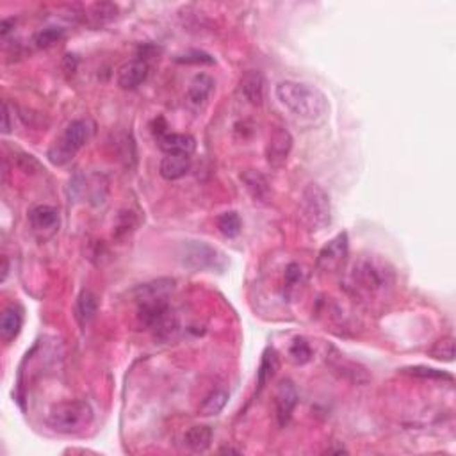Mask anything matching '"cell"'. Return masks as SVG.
Listing matches in <instances>:
<instances>
[{"instance_id":"obj_1","label":"cell","mask_w":456,"mask_h":456,"mask_svg":"<svg viewBox=\"0 0 456 456\" xmlns=\"http://www.w3.org/2000/svg\"><path fill=\"white\" fill-rule=\"evenodd\" d=\"M275 95L276 100L298 118L319 119L328 111V100L325 93L312 84L282 81L276 84Z\"/></svg>"},{"instance_id":"obj_2","label":"cell","mask_w":456,"mask_h":456,"mask_svg":"<svg viewBox=\"0 0 456 456\" xmlns=\"http://www.w3.org/2000/svg\"><path fill=\"white\" fill-rule=\"evenodd\" d=\"M93 423V408L86 401H62L49 412V424L58 433L75 435Z\"/></svg>"},{"instance_id":"obj_3","label":"cell","mask_w":456,"mask_h":456,"mask_svg":"<svg viewBox=\"0 0 456 456\" xmlns=\"http://www.w3.org/2000/svg\"><path fill=\"white\" fill-rule=\"evenodd\" d=\"M301 219L310 232L325 230L332 223V203L321 185L308 184L301 194Z\"/></svg>"},{"instance_id":"obj_4","label":"cell","mask_w":456,"mask_h":456,"mask_svg":"<svg viewBox=\"0 0 456 456\" xmlns=\"http://www.w3.org/2000/svg\"><path fill=\"white\" fill-rule=\"evenodd\" d=\"M180 260L193 271H223L226 266L225 255L203 241H189L182 244Z\"/></svg>"},{"instance_id":"obj_5","label":"cell","mask_w":456,"mask_h":456,"mask_svg":"<svg viewBox=\"0 0 456 456\" xmlns=\"http://www.w3.org/2000/svg\"><path fill=\"white\" fill-rule=\"evenodd\" d=\"M353 285L362 292L374 294L392 284V271L383 262L374 259H362L355 264L351 273Z\"/></svg>"},{"instance_id":"obj_6","label":"cell","mask_w":456,"mask_h":456,"mask_svg":"<svg viewBox=\"0 0 456 456\" xmlns=\"http://www.w3.org/2000/svg\"><path fill=\"white\" fill-rule=\"evenodd\" d=\"M292 140L291 132L285 127H275L269 134V140L266 144V159L271 168H282L287 162L289 155H291Z\"/></svg>"},{"instance_id":"obj_7","label":"cell","mask_w":456,"mask_h":456,"mask_svg":"<svg viewBox=\"0 0 456 456\" xmlns=\"http://www.w3.org/2000/svg\"><path fill=\"white\" fill-rule=\"evenodd\" d=\"M348 234L342 232V234L335 235V237L330 241L326 246H323V250L319 251V257H317V267L323 269V271H335L342 266V262L348 257Z\"/></svg>"},{"instance_id":"obj_8","label":"cell","mask_w":456,"mask_h":456,"mask_svg":"<svg viewBox=\"0 0 456 456\" xmlns=\"http://www.w3.org/2000/svg\"><path fill=\"white\" fill-rule=\"evenodd\" d=\"M298 405V392L296 387L291 380H282L278 383V389L275 392V407H276V419L282 428L289 423L292 412Z\"/></svg>"},{"instance_id":"obj_9","label":"cell","mask_w":456,"mask_h":456,"mask_svg":"<svg viewBox=\"0 0 456 456\" xmlns=\"http://www.w3.org/2000/svg\"><path fill=\"white\" fill-rule=\"evenodd\" d=\"M149 65L143 59H134V61L125 62L116 74V83L121 90H136L149 77Z\"/></svg>"},{"instance_id":"obj_10","label":"cell","mask_w":456,"mask_h":456,"mask_svg":"<svg viewBox=\"0 0 456 456\" xmlns=\"http://www.w3.org/2000/svg\"><path fill=\"white\" fill-rule=\"evenodd\" d=\"M159 149L166 153V155H191L196 149V141L189 134H175V132H168L162 137L157 140Z\"/></svg>"},{"instance_id":"obj_11","label":"cell","mask_w":456,"mask_h":456,"mask_svg":"<svg viewBox=\"0 0 456 456\" xmlns=\"http://www.w3.org/2000/svg\"><path fill=\"white\" fill-rule=\"evenodd\" d=\"M91 134H93V125H91L90 119H74L68 127L65 128L62 136L59 140L65 144H68L71 150H81L87 141L91 140Z\"/></svg>"},{"instance_id":"obj_12","label":"cell","mask_w":456,"mask_h":456,"mask_svg":"<svg viewBox=\"0 0 456 456\" xmlns=\"http://www.w3.org/2000/svg\"><path fill=\"white\" fill-rule=\"evenodd\" d=\"M241 91H243L244 99L251 105H262L264 99H266V81H264V75L257 70L246 71L243 78H241Z\"/></svg>"},{"instance_id":"obj_13","label":"cell","mask_w":456,"mask_h":456,"mask_svg":"<svg viewBox=\"0 0 456 456\" xmlns=\"http://www.w3.org/2000/svg\"><path fill=\"white\" fill-rule=\"evenodd\" d=\"M241 182H243L244 187H246V191L255 202H269L271 185H269V182H267V178L264 177L262 173L255 171V169H246V171L241 173Z\"/></svg>"},{"instance_id":"obj_14","label":"cell","mask_w":456,"mask_h":456,"mask_svg":"<svg viewBox=\"0 0 456 456\" xmlns=\"http://www.w3.org/2000/svg\"><path fill=\"white\" fill-rule=\"evenodd\" d=\"M29 221L34 230L53 232L59 226V210L52 205H36L31 209Z\"/></svg>"},{"instance_id":"obj_15","label":"cell","mask_w":456,"mask_h":456,"mask_svg":"<svg viewBox=\"0 0 456 456\" xmlns=\"http://www.w3.org/2000/svg\"><path fill=\"white\" fill-rule=\"evenodd\" d=\"M214 86V78L207 74H198L194 75V78L191 81L189 90H187V100H189L191 105L194 107H202L205 105L207 100L212 95Z\"/></svg>"},{"instance_id":"obj_16","label":"cell","mask_w":456,"mask_h":456,"mask_svg":"<svg viewBox=\"0 0 456 456\" xmlns=\"http://www.w3.org/2000/svg\"><path fill=\"white\" fill-rule=\"evenodd\" d=\"M191 169V157L189 155H166L162 157L159 164L160 177L166 180H178L185 177Z\"/></svg>"},{"instance_id":"obj_17","label":"cell","mask_w":456,"mask_h":456,"mask_svg":"<svg viewBox=\"0 0 456 456\" xmlns=\"http://www.w3.org/2000/svg\"><path fill=\"white\" fill-rule=\"evenodd\" d=\"M173 285H175L173 280L159 278L155 280V282H150V284H144L141 285V287H137L136 298L140 300V303L153 300H166L169 292L173 291Z\"/></svg>"},{"instance_id":"obj_18","label":"cell","mask_w":456,"mask_h":456,"mask_svg":"<svg viewBox=\"0 0 456 456\" xmlns=\"http://www.w3.org/2000/svg\"><path fill=\"white\" fill-rule=\"evenodd\" d=\"M22 330V314L18 308L8 307L0 317V337L4 342H11L18 337Z\"/></svg>"},{"instance_id":"obj_19","label":"cell","mask_w":456,"mask_h":456,"mask_svg":"<svg viewBox=\"0 0 456 456\" xmlns=\"http://www.w3.org/2000/svg\"><path fill=\"white\" fill-rule=\"evenodd\" d=\"M96 310H99V301L96 296L90 291H83L77 298V307H75V312H77L78 323L83 326H86L93 317H95Z\"/></svg>"},{"instance_id":"obj_20","label":"cell","mask_w":456,"mask_h":456,"mask_svg":"<svg viewBox=\"0 0 456 456\" xmlns=\"http://www.w3.org/2000/svg\"><path fill=\"white\" fill-rule=\"evenodd\" d=\"M210 442H212V430L209 426H203V424L189 428V432L185 433V444L196 453L209 449Z\"/></svg>"},{"instance_id":"obj_21","label":"cell","mask_w":456,"mask_h":456,"mask_svg":"<svg viewBox=\"0 0 456 456\" xmlns=\"http://www.w3.org/2000/svg\"><path fill=\"white\" fill-rule=\"evenodd\" d=\"M226 401H228V392L225 389H214L205 399H203L202 407L198 410V414L203 417H210V415H218L219 412L225 408Z\"/></svg>"},{"instance_id":"obj_22","label":"cell","mask_w":456,"mask_h":456,"mask_svg":"<svg viewBox=\"0 0 456 456\" xmlns=\"http://www.w3.org/2000/svg\"><path fill=\"white\" fill-rule=\"evenodd\" d=\"M241 218L235 210H228V212H223L218 218V228L225 237H235L241 232Z\"/></svg>"},{"instance_id":"obj_23","label":"cell","mask_w":456,"mask_h":456,"mask_svg":"<svg viewBox=\"0 0 456 456\" xmlns=\"http://www.w3.org/2000/svg\"><path fill=\"white\" fill-rule=\"evenodd\" d=\"M430 357L435 360L442 362H453L455 358V339L453 337H442L430 348Z\"/></svg>"},{"instance_id":"obj_24","label":"cell","mask_w":456,"mask_h":456,"mask_svg":"<svg viewBox=\"0 0 456 456\" xmlns=\"http://www.w3.org/2000/svg\"><path fill=\"white\" fill-rule=\"evenodd\" d=\"M118 8L115 4H109V2H102V4H93L90 9V18L93 25H103L107 22H111L116 17Z\"/></svg>"},{"instance_id":"obj_25","label":"cell","mask_w":456,"mask_h":456,"mask_svg":"<svg viewBox=\"0 0 456 456\" xmlns=\"http://www.w3.org/2000/svg\"><path fill=\"white\" fill-rule=\"evenodd\" d=\"M278 369V358L273 350H266L264 353L262 362H260V369H259V387L262 389L269 380L273 378V374Z\"/></svg>"},{"instance_id":"obj_26","label":"cell","mask_w":456,"mask_h":456,"mask_svg":"<svg viewBox=\"0 0 456 456\" xmlns=\"http://www.w3.org/2000/svg\"><path fill=\"white\" fill-rule=\"evenodd\" d=\"M75 153H77L75 150H71L68 144H65L61 140H58L56 143L52 144V146H50L49 159L52 164L65 166V164H68L71 159H74Z\"/></svg>"},{"instance_id":"obj_27","label":"cell","mask_w":456,"mask_h":456,"mask_svg":"<svg viewBox=\"0 0 456 456\" xmlns=\"http://www.w3.org/2000/svg\"><path fill=\"white\" fill-rule=\"evenodd\" d=\"M62 34H65V31L59 29V27H47V29L40 31V33L36 34L34 43H36V47H40V49H49V47L56 45V43L61 40Z\"/></svg>"},{"instance_id":"obj_28","label":"cell","mask_w":456,"mask_h":456,"mask_svg":"<svg viewBox=\"0 0 456 456\" xmlns=\"http://www.w3.org/2000/svg\"><path fill=\"white\" fill-rule=\"evenodd\" d=\"M408 374L412 376H417V378H428V380H448V382H453L451 374L444 373V371L433 369V367H426V366H415V367H407Z\"/></svg>"},{"instance_id":"obj_29","label":"cell","mask_w":456,"mask_h":456,"mask_svg":"<svg viewBox=\"0 0 456 456\" xmlns=\"http://www.w3.org/2000/svg\"><path fill=\"white\" fill-rule=\"evenodd\" d=\"M134 226H136V216H134V212L124 210V212H119L118 219H116L115 235L116 237H124L128 232L134 230Z\"/></svg>"},{"instance_id":"obj_30","label":"cell","mask_w":456,"mask_h":456,"mask_svg":"<svg viewBox=\"0 0 456 456\" xmlns=\"http://www.w3.org/2000/svg\"><path fill=\"white\" fill-rule=\"evenodd\" d=\"M289 355L296 364H307L312 357V350H310V346L305 339H296V341L292 342L291 350H289Z\"/></svg>"},{"instance_id":"obj_31","label":"cell","mask_w":456,"mask_h":456,"mask_svg":"<svg viewBox=\"0 0 456 456\" xmlns=\"http://www.w3.org/2000/svg\"><path fill=\"white\" fill-rule=\"evenodd\" d=\"M177 62H184V65H214V58H210L207 52L202 50H191V52L178 56Z\"/></svg>"},{"instance_id":"obj_32","label":"cell","mask_w":456,"mask_h":456,"mask_svg":"<svg viewBox=\"0 0 456 456\" xmlns=\"http://www.w3.org/2000/svg\"><path fill=\"white\" fill-rule=\"evenodd\" d=\"M300 276L301 267L298 266V264H289L287 269H285V284H287L289 287H292V285L300 282Z\"/></svg>"},{"instance_id":"obj_33","label":"cell","mask_w":456,"mask_h":456,"mask_svg":"<svg viewBox=\"0 0 456 456\" xmlns=\"http://www.w3.org/2000/svg\"><path fill=\"white\" fill-rule=\"evenodd\" d=\"M2 118H4V125H2V130H4V134H9V132H11V119H9L8 102H4V115H2Z\"/></svg>"},{"instance_id":"obj_34","label":"cell","mask_w":456,"mask_h":456,"mask_svg":"<svg viewBox=\"0 0 456 456\" xmlns=\"http://www.w3.org/2000/svg\"><path fill=\"white\" fill-rule=\"evenodd\" d=\"M11 24L15 25V20H2V24H0V34H2V36H6V34L9 33V27H11Z\"/></svg>"},{"instance_id":"obj_35","label":"cell","mask_w":456,"mask_h":456,"mask_svg":"<svg viewBox=\"0 0 456 456\" xmlns=\"http://www.w3.org/2000/svg\"><path fill=\"white\" fill-rule=\"evenodd\" d=\"M2 262H4V266H2V280H6V276H8V259H2Z\"/></svg>"},{"instance_id":"obj_36","label":"cell","mask_w":456,"mask_h":456,"mask_svg":"<svg viewBox=\"0 0 456 456\" xmlns=\"http://www.w3.org/2000/svg\"><path fill=\"white\" fill-rule=\"evenodd\" d=\"M219 453H230V455H241V451H237V449H232V448H223Z\"/></svg>"}]
</instances>
